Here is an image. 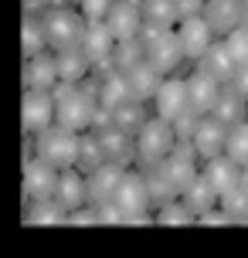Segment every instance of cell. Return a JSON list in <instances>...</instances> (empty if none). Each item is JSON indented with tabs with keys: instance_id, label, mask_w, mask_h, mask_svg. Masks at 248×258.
Masks as SVG:
<instances>
[{
	"instance_id": "1",
	"label": "cell",
	"mask_w": 248,
	"mask_h": 258,
	"mask_svg": "<svg viewBox=\"0 0 248 258\" xmlns=\"http://www.w3.org/2000/svg\"><path fill=\"white\" fill-rule=\"evenodd\" d=\"M41 24H44V34H48V48L51 51H68V48H79L85 41V14L72 11V7H48L41 14Z\"/></svg>"
},
{
	"instance_id": "2",
	"label": "cell",
	"mask_w": 248,
	"mask_h": 258,
	"mask_svg": "<svg viewBox=\"0 0 248 258\" xmlns=\"http://www.w3.org/2000/svg\"><path fill=\"white\" fill-rule=\"evenodd\" d=\"M79 150H82V140L75 129H65L54 122L44 133H38V160H44L58 170H68L72 163H79Z\"/></svg>"
},
{
	"instance_id": "3",
	"label": "cell",
	"mask_w": 248,
	"mask_h": 258,
	"mask_svg": "<svg viewBox=\"0 0 248 258\" xmlns=\"http://www.w3.org/2000/svg\"><path fill=\"white\" fill-rule=\"evenodd\" d=\"M177 129H173V122L170 119H163V116H157V119H150L140 133H136V150L143 153V160L146 163H163L170 153H173V146H177Z\"/></svg>"
},
{
	"instance_id": "4",
	"label": "cell",
	"mask_w": 248,
	"mask_h": 258,
	"mask_svg": "<svg viewBox=\"0 0 248 258\" xmlns=\"http://www.w3.org/2000/svg\"><path fill=\"white\" fill-rule=\"evenodd\" d=\"M143 44H146V61L167 78L170 68L183 58V48L177 41L173 27H143Z\"/></svg>"
},
{
	"instance_id": "5",
	"label": "cell",
	"mask_w": 248,
	"mask_h": 258,
	"mask_svg": "<svg viewBox=\"0 0 248 258\" xmlns=\"http://www.w3.org/2000/svg\"><path fill=\"white\" fill-rule=\"evenodd\" d=\"M173 31H177V41H180V48H183V58H191V61H201L211 51V44L218 41L214 27L204 21V14L180 17V24L173 27Z\"/></svg>"
},
{
	"instance_id": "6",
	"label": "cell",
	"mask_w": 248,
	"mask_h": 258,
	"mask_svg": "<svg viewBox=\"0 0 248 258\" xmlns=\"http://www.w3.org/2000/svg\"><path fill=\"white\" fill-rule=\"evenodd\" d=\"M153 105H157V116L177 122L180 116L194 112L191 109V92H187V78H163L160 82L157 95H153Z\"/></svg>"
},
{
	"instance_id": "7",
	"label": "cell",
	"mask_w": 248,
	"mask_h": 258,
	"mask_svg": "<svg viewBox=\"0 0 248 258\" xmlns=\"http://www.w3.org/2000/svg\"><path fill=\"white\" fill-rule=\"evenodd\" d=\"M105 24L112 27L116 41H133V38H143V0H116V7L109 11Z\"/></svg>"
},
{
	"instance_id": "8",
	"label": "cell",
	"mask_w": 248,
	"mask_h": 258,
	"mask_svg": "<svg viewBox=\"0 0 248 258\" xmlns=\"http://www.w3.org/2000/svg\"><path fill=\"white\" fill-rule=\"evenodd\" d=\"M54 92H41V89H24V126L27 133H44L48 126H54Z\"/></svg>"
},
{
	"instance_id": "9",
	"label": "cell",
	"mask_w": 248,
	"mask_h": 258,
	"mask_svg": "<svg viewBox=\"0 0 248 258\" xmlns=\"http://www.w3.org/2000/svg\"><path fill=\"white\" fill-rule=\"evenodd\" d=\"M228 133H231V126H224L214 116H204L197 122V133L191 143L204 160H214V156H224V150H228Z\"/></svg>"
},
{
	"instance_id": "10",
	"label": "cell",
	"mask_w": 248,
	"mask_h": 258,
	"mask_svg": "<svg viewBox=\"0 0 248 258\" xmlns=\"http://www.w3.org/2000/svg\"><path fill=\"white\" fill-rule=\"evenodd\" d=\"M221 82L214 75H208V72H201L197 68L194 75L187 78V92H191V109H194L197 116H211L214 112V105H218V99H221Z\"/></svg>"
},
{
	"instance_id": "11",
	"label": "cell",
	"mask_w": 248,
	"mask_h": 258,
	"mask_svg": "<svg viewBox=\"0 0 248 258\" xmlns=\"http://www.w3.org/2000/svg\"><path fill=\"white\" fill-rule=\"evenodd\" d=\"M61 82L58 75V54L41 51L34 58H27V75H24V89H41V92H54V85Z\"/></svg>"
},
{
	"instance_id": "12",
	"label": "cell",
	"mask_w": 248,
	"mask_h": 258,
	"mask_svg": "<svg viewBox=\"0 0 248 258\" xmlns=\"http://www.w3.org/2000/svg\"><path fill=\"white\" fill-rule=\"evenodd\" d=\"M204 21L218 38H228L235 27H241V0H204Z\"/></svg>"
},
{
	"instance_id": "13",
	"label": "cell",
	"mask_w": 248,
	"mask_h": 258,
	"mask_svg": "<svg viewBox=\"0 0 248 258\" xmlns=\"http://www.w3.org/2000/svg\"><path fill=\"white\" fill-rule=\"evenodd\" d=\"M58 180H61L58 167L44 163V160L27 163V194L31 197H51V194H58Z\"/></svg>"
},
{
	"instance_id": "14",
	"label": "cell",
	"mask_w": 248,
	"mask_h": 258,
	"mask_svg": "<svg viewBox=\"0 0 248 258\" xmlns=\"http://www.w3.org/2000/svg\"><path fill=\"white\" fill-rule=\"evenodd\" d=\"M211 116L221 119L224 126H238V122H245V119H248V99H245V95H238L231 85H224L221 99H218V105H214Z\"/></svg>"
},
{
	"instance_id": "15",
	"label": "cell",
	"mask_w": 248,
	"mask_h": 258,
	"mask_svg": "<svg viewBox=\"0 0 248 258\" xmlns=\"http://www.w3.org/2000/svg\"><path fill=\"white\" fill-rule=\"evenodd\" d=\"M122 170L116 163H102L99 170H92V180H89V197L92 201H105V197H116L119 183H122Z\"/></svg>"
},
{
	"instance_id": "16",
	"label": "cell",
	"mask_w": 248,
	"mask_h": 258,
	"mask_svg": "<svg viewBox=\"0 0 248 258\" xmlns=\"http://www.w3.org/2000/svg\"><path fill=\"white\" fill-rule=\"evenodd\" d=\"M146 27H177L180 24V4L177 0H143Z\"/></svg>"
},
{
	"instance_id": "17",
	"label": "cell",
	"mask_w": 248,
	"mask_h": 258,
	"mask_svg": "<svg viewBox=\"0 0 248 258\" xmlns=\"http://www.w3.org/2000/svg\"><path fill=\"white\" fill-rule=\"evenodd\" d=\"M85 194H89V180H85L82 173H75L72 167H68V170H61V180H58V194H54V197H58L61 204H68V207H72L75 201H82Z\"/></svg>"
},
{
	"instance_id": "18",
	"label": "cell",
	"mask_w": 248,
	"mask_h": 258,
	"mask_svg": "<svg viewBox=\"0 0 248 258\" xmlns=\"http://www.w3.org/2000/svg\"><path fill=\"white\" fill-rule=\"evenodd\" d=\"M224 153L231 156L238 167H248V119L238 122V126H231V133H228V150Z\"/></svg>"
},
{
	"instance_id": "19",
	"label": "cell",
	"mask_w": 248,
	"mask_h": 258,
	"mask_svg": "<svg viewBox=\"0 0 248 258\" xmlns=\"http://www.w3.org/2000/svg\"><path fill=\"white\" fill-rule=\"evenodd\" d=\"M224 44H228V51H231V58L238 61V68L241 64H248V27H235L228 38H224Z\"/></svg>"
},
{
	"instance_id": "20",
	"label": "cell",
	"mask_w": 248,
	"mask_h": 258,
	"mask_svg": "<svg viewBox=\"0 0 248 258\" xmlns=\"http://www.w3.org/2000/svg\"><path fill=\"white\" fill-rule=\"evenodd\" d=\"M112 7H116V0H79V11L85 14V21H105Z\"/></svg>"
},
{
	"instance_id": "21",
	"label": "cell",
	"mask_w": 248,
	"mask_h": 258,
	"mask_svg": "<svg viewBox=\"0 0 248 258\" xmlns=\"http://www.w3.org/2000/svg\"><path fill=\"white\" fill-rule=\"evenodd\" d=\"M241 24L248 27V0H241Z\"/></svg>"
},
{
	"instance_id": "22",
	"label": "cell",
	"mask_w": 248,
	"mask_h": 258,
	"mask_svg": "<svg viewBox=\"0 0 248 258\" xmlns=\"http://www.w3.org/2000/svg\"><path fill=\"white\" fill-rule=\"evenodd\" d=\"M241 183L248 187V167H241Z\"/></svg>"
}]
</instances>
